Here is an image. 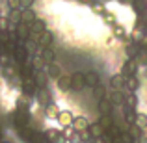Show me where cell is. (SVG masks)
<instances>
[{"instance_id": "ffe728a7", "label": "cell", "mask_w": 147, "mask_h": 143, "mask_svg": "<svg viewBox=\"0 0 147 143\" xmlns=\"http://www.w3.org/2000/svg\"><path fill=\"white\" fill-rule=\"evenodd\" d=\"M88 132H90V136L95 140V138H100V136L104 134V128L99 125V123H90V126H88Z\"/></svg>"}, {"instance_id": "7a4b0ae2", "label": "cell", "mask_w": 147, "mask_h": 143, "mask_svg": "<svg viewBox=\"0 0 147 143\" xmlns=\"http://www.w3.org/2000/svg\"><path fill=\"white\" fill-rule=\"evenodd\" d=\"M15 36H17L19 41H28L30 37H32V32H30V24H24V22H19L17 26H15Z\"/></svg>"}, {"instance_id": "5b68a950", "label": "cell", "mask_w": 147, "mask_h": 143, "mask_svg": "<svg viewBox=\"0 0 147 143\" xmlns=\"http://www.w3.org/2000/svg\"><path fill=\"white\" fill-rule=\"evenodd\" d=\"M58 123H60L63 128H67V126H73V121H75V115L71 113L69 110H60V113H58Z\"/></svg>"}, {"instance_id": "d590c367", "label": "cell", "mask_w": 147, "mask_h": 143, "mask_svg": "<svg viewBox=\"0 0 147 143\" xmlns=\"http://www.w3.org/2000/svg\"><path fill=\"white\" fill-rule=\"evenodd\" d=\"M112 32H114V36L119 37V39H123V37L127 36V34H125V28H123V26H119V24H114V26H112Z\"/></svg>"}, {"instance_id": "7dc6e473", "label": "cell", "mask_w": 147, "mask_h": 143, "mask_svg": "<svg viewBox=\"0 0 147 143\" xmlns=\"http://www.w3.org/2000/svg\"><path fill=\"white\" fill-rule=\"evenodd\" d=\"M145 34H147V26H145Z\"/></svg>"}, {"instance_id": "3957f363", "label": "cell", "mask_w": 147, "mask_h": 143, "mask_svg": "<svg viewBox=\"0 0 147 143\" xmlns=\"http://www.w3.org/2000/svg\"><path fill=\"white\" fill-rule=\"evenodd\" d=\"M32 39H36L37 45H39L41 48L50 47V45L54 43V36H52V32H50V30H45V32L39 34V36H32Z\"/></svg>"}, {"instance_id": "f6af8a7d", "label": "cell", "mask_w": 147, "mask_h": 143, "mask_svg": "<svg viewBox=\"0 0 147 143\" xmlns=\"http://www.w3.org/2000/svg\"><path fill=\"white\" fill-rule=\"evenodd\" d=\"M0 17H2V9H0Z\"/></svg>"}, {"instance_id": "bcb514c9", "label": "cell", "mask_w": 147, "mask_h": 143, "mask_svg": "<svg viewBox=\"0 0 147 143\" xmlns=\"http://www.w3.org/2000/svg\"><path fill=\"white\" fill-rule=\"evenodd\" d=\"M114 143H121V141H114Z\"/></svg>"}, {"instance_id": "44dd1931", "label": "cell", "mask_w": 147, "mask_h": 143, "mask_svg": "<svg viewBox=\"0 0 147 143\" xmlns=\"http://www.w3.org/2000/svg\"><path fill=\"white\" fill-rule=\"evenodd\" d=\"M41 58L45 60V63H54L56 61V52L50 47H45V48H41Z\"/></svg>"}, {"instance_id": "ba28073f", "label": "cell", "mask_w": 147, "mask_h": 143, "mask_svg": "<svg viewBox=\"0 0 147 143\" xmlns=\"http://www.w3.org/2000/svg\"><path fill=\"white\" fill-rule=\"evenodd\" d=\"M36 99H37V102H39V106H47V104L52 102V99H50V93H49V89H45V87H39L37 89V93H36Z\"/></svg>"}, {"instance_id": "ee69618b", "label": "cell", "mask_w": 147, "mask_h": 143, "mask_svg": "<svg viewBox=\"0 0 147 143\" xmlns=\"http://www.w3.org/2000/svg\"><path fill=\"white\" fill-rule=\"evenodd\" d=\"M145 76H147V67H145Z\"/></svg>"}, {"instance_id": "f35d334b", "label": "cell", "mask_w": 147, "mask_h": 143, "mask_svg": "<svg viewBox=\"0 0 147 143\" xmlns=\"http://www.w3.org/2000/svg\"><path fill=\"white\" fill-rule=\"evenodd\" d=\"M34 0H21V9H26V7H32Z\"/></svg>"}, {"instance_id": "8992f818", "label": "cell", "mask_w": 147, "mask_h": 143, "mask_svg": "<svg viewBox=\"0 0 147 143\" xmlns=\"http://www.w3.org/2000/svg\"><path fill=\"white\" fill-rule=\"evenodd\" d=\"M136 71H138V63H136V60H130V58L121 67V75L123 76H136Z\"/></svg>"}, {"instance_id": "30bf717a", "label": "cell", "mask_w": 147, "mask_h": 143, "mask_svg": "<svg viewBox=\"0 0 147 143\" xmlns=\"http://www.w3.org/2000/svg\"><path fill=\"white\" fill-rule=\"evenodd\" d=\"M45 30H47V22H45L43 19H36V21L30 24V32H32V36H39V34H43Z\"/></svg>"}, {"instance_id": "ab89813d", "label": "cell", "mask_w": 147, "mask_h": 143, "mask_svg": "<svg viewBox=\"0 0 147 143\" xmlns=\"http://www.w3.org/2000/svg\"><path fill=\"white\" fill-rule=\"evenodd\" d=\"M78 2H82V4H88V6H91V4H93L95 0H78Z\"/></svg>"}, {"instance_id": "4fadbf2b", "label": "cell", "mask_w": 147, "mask_h": 143, "mask_svg": "<svg viewBox=\"0 0 147 143\" xmlns=\"http://www.w3.org/2000/svg\"><path fill=\"white\" fill-rule=\"evenodd\" d=\"M84 78H86V86L88 87H95L97 84H100V75L97 71H88L86 75H84Z\"/></svg>"}, {"instance_id": "9c48e42d", "label": "cell", "mask_w": 147, "mask_h": 143, "mask_svg": "<svg viewBox=\"0 0 147 143\" xmlns=\"http://www.w3.org/2000/svg\"><path fill=\"white\" fill-rule=\"evenodd\" d=\"M63 134L67 136V143H82L80 132H78V130H75L73 126H67V128H63Z\"/></svg>"}, {"instance_id": "7bdbcfd3", "label": "cell", "mask_w": 147, "mask_h": 143, "mask_svg": "<svg viewBox=\"0 0 147 143\" xmlns=\"http://www.w3.org/2000/svg\"><path fill=\"white\" fill-rule=\"evenodd\" d=\"M144 132H145V134H144V136H147V128H145V130H144Z\"/></svg>"}, {"instance_id": "7402d4cb", "label": "cell", "mask_w": 147, "mask_h": 143, "mask_svg": "<svg viewBox=\"0 0 147 143\" xmlns=\"http://www.w3.org/2000/svg\"><path fill=\"white\" fill-rule=\"evenodd\" d=\"M58 113H60V108H58V104L50 102V104H47V106H45V115H47L49 119H56Z\"/></svg>"}, {"instance_id": "9a60e30c", "label": "cell", "mask_w": 147, "mask_h": 143, "mask_svg": "<svg viewBox=\"0 0 147 143\" xmlns=\"http://www.w3.org/2000/svg\"><path fill=\"white\" fill-rule=\"evenodd\" d=\"M140 45L136 43V41H130L129 45H125V54L130 58V60H136V56H138V52H140Z\"/></svg>"}, {"instance_id": "74e56055", "label": "cell", "mask_w": 147, "mask_h": 143, "mask_svg": "<svg viewBox=\"0 0 147 143\" xmlns=\"http://www.w3.org/2000/svg\"><path fill=\"white\" fill-rule=\"evenodd\" d=\"M119 141H121V143H136V141L132 140V136H130V134H127V132L121 134V140H119Z\"/></svg>"}, {"instance_id": "f1b7e54d", "label": "cell", "mask_w": 147, "mask_h": 143, "mask_svg": "<svg viewBox=\"0 0 147 143\" xmlns=\"http://www.w3.org/2000/svg\"><path fill=\"white\" fill-rule=\"evenodd\" d=\"M93 97H95V100H100V99L106 97V89H104L102 84H97V86L93 87Z\"/></svg>"}, {"instance_id": "60d3db41", "label": "cell", "mask_w": 147, "mask_h": 143, "mask_svg": "<svg viewBox=\"0 0 147 143\" xmlns=\"http://www.w3.org/2000/svg\"><path fill=\"white\" fill-rule=\"evenodd\" d=\"M136 143H147V136H142V138H140V140H138Z\"/></svg>"}, {"instance_id": "1f68e13d", "label": "cell", "mask_w": 147, "mask_h": 143, "mask_svg": "<svg viewBox=\"0 0 147 143\" xmlns=\"http://www.w3.org/2000/svg\"><path fill=\"white\" fill-rule=\"evenodd\" d=\"M100 17H102V21L106 22V24H110V26H114V24H115V15L112 13V11H104Z\"/></svg>"}, {"instance_id": "b9f144b4", "label": "cell", "mask_w": 147, "mask_h": 143, "mask_svg": "<svg viewBox=\"0 0 147 143\" xmlns=\"http://www.w3.org/2000/svg\"><path fill=\"white\" fill-rule=\"evenodd\" d=\"M0 143H9V141H7V140H0Z\"/></svg>"}, {"instance_id": "8fae6325", "label": "cell", "mask_w": 147, "mask_h": 143, "mask_svg": "<svg viewBox=\"0 0 147 143\" xmlns=\"http://www.w3.org/2000/svg\"><path fill=\"white\" fill-rule=\"evenodd\" d=\"M45 73H47L49 78H54V80H58V78L61 76V69H60V65H58L56 61H54V63H47Z\"/></svg>"}, {"instance_id": "8d00e7d4", "label": "cell", "mask_w": 147, "mask_h": 143, "mask_svg": "<svg viewBox=\"0 0 147 143\" xmlns=\"http://www.w3.org/2000/svg\"><path fill=\"white\" fill-rule=\"evenodd\" d=\"M7 7L9 9H21V0H7Z\"/></svg>"}, {"instance_id": "e575fe53", "label": "cell", "mask_w": 147, "mask_h": 143, "mask_svg": "<svg viewBox=\"0 0 147 143\" xmlns=\"http://www.w3.org/2000/svg\"><path fill=\"white\" fill-rule=\"evenodd\" d=\"M91 11H93L95 15H102L106 9H104V4L102 2H93V4H91Z\"/></svg>"}, {"instance_id": "6da1fadb", "label": "cell", "mask_w": 147, "mask_h": 143, "mask_svg": "<svg viewBox=\"0 0 147 143\" xmlns=\"http://www.w3.org/2000/svg\"><path fill=\"white\" fill-rule=\"evenodd\" d=\"M21 89H22V95L36 97L39 87L36 86V82H34V76H21Z\"/></svg>"}, {"instance_id": "ac0fdd59", "label": "cell", "mask_w": 147, "mask_h": 143, "mask_svg": "<svg viewBox=\"0 0 147 143\" xmlns=\"http://www.w3.org/2000/svg\"><path fill=\"white\" fill-rule=\"evenodd\" d=\"M140 82H138L136 76H125V89H129V93H136Z\"/></svg>"}, {"instance_id": "d6a6232c", "label": "cell", "mask_w": 147, "mask_h": 143, "mask_svg": "<svg viewBox=\"0 0 147 143\" xmlns=\"http://www.w3.org/2000/svg\"><path fill=\"white\" fill-rule=\"evenodd\" d=\"M136 63H138V65H144V67H147V50L142 48L140 52H138V56H136Z\"/></svg>"}, {"instance_id": "f546056e", "label": "cell", "mask_w": 147, "mask_h": 143, "mask_svg": "<svg viewBox=\"0 0 147 143\" xmlns=\"http://www.w3.org/2000/svg\"><path fill=\"white\" fill-rule=\"evenodd\" d=\"M134 125L140 126L142 130L147 128V113H136V121H134Z\"/></svg>"}, {"instance_id": "7c38bea8", "label": "cell", "mask_w": 147, "mask_h": 143, "mask_svg": "<svg viewBox=\"0 0 147 143\" xmlns=\"http://www.w3.org/2000/svg\"><path fill=\"white\" fill-rule=\"evenodd\" d=\"M110 87L112 89H115V91H121V89H125V76L119 73V75H114L110 78Z\"/></svg>"}, {"instance_id": "4dcf8cb0", "label": "cell", "mask_w": 147, "mask_h": 143, "mask_svg": "<svg viewBox=\"0 0 147 143\" xmlns=\"http://www.w3.org/2000/svg\"><path fill=\"white\" fill-rule=\"evenodd\" d=\"M99 125L102 126L104 130H108L112 125H114V121H112V115H100V119H99Z\"/></svg>"}, {"instance_id": "cb8c5ba5", "label": "cell", "mask_w": 147, "mask_h": 143, "mask_svg": "<svg viewBox=\"0 0 147 143\" xmlns=\"http://www.w3.org/2000/svg\"><path fill=\"white\" fill-rule=\"evenodd\" d=\"M63 132V130H58V128H49L45 130V136H47V141L49 143H56V140L60 138V134Z\"/></svg>"}, {"instance_id": "603a6c76", "label": "cell", "mask_w": 147, "mask_h": 143, "mask_svg": "<svg viewBox=\"0 0 147 143\" xmlns=\"http://www.w3.org/2000/svg\"><path fill=\"white\" fill-rule=\"evenodd\" d=\"M123 115H125V121L129 123V125H134V121H136V110L123 106Z\"/></svg>"}, {"instance_id": "83f0119b", "label": "cell", "mask_w": 147, "mask_h": 143, "mask_svg": "<svg viewBox=\"0 0 147 143\" xmlns=\"http://www.w3.org/2000/svg\"><path fill=\"white\" fill-rule=\"evenodd\" d=\"M142 132H144V130H142L140 126H136V125H129V134L132 136V140H134V141H138L142 136H144Z\"/></svg>"}, {"instance_id": "5bb4252c", "label": "cell", "mask_w": 147, "mask_h": 143, "mask_svg": "<svg viewBox=\"0 0 147 143\" xmlns=\"http://www.w3.org/2000/svg\"><path fill=\"white\" fill-rule=\"evenodd\" d=\"M36 19H37V15H36V11H34L32 7L21 9V22H24V24H32Z\"/></svg>"}, {"instance_id": "484cf974", "label": "cell", "mask_w": 147, "mask_h": 143, "mask_svg": "<svg viewBox=\"0 0 147 143\" xmlns=\"http://www.w3.org/2000/svg\"><path fill=\"white\" fill-rule=\"evenodd\" d=\"M110 100L115 104V106H123L125 104V95L121 93V91H112V97H110Z\"/></svg>"}, {"instance_id": "2e32d148", "label": "cell", "mask_w": 147, "mask_h": 143, "mask_svg": "<svg viewBox=\"0 0 147 143\" xmlns=\"http://www.w3.org/2000/svg\"><path fill=\"white\" fill-rule=\"evenodd\" d=\"M56 82L60 91H71V75H61Z\"/></svg>"}, {"instance_id": "277c9868", "label": "cell", "mask_w": 147, "mask_h": 143, "mask_svg": "<svg viewBox=\"0 0 147 143\" xmlns=\"http://www.w3.org/2000/svg\"><path fill=\"white\" fill-rule=\"evenodd\" d=\"M84 87H86L84 73H75V75H71V91H82Z\"/></svg>"}, {"instance_id": "52a82bcc", "label": "cell", "mask_w": 147, "mask_h": 143, "mask_svg": "<svg viewBox=\"0 0 147 143\" xmlns=\"http://www.w3.org/2000/svg\"><path fill=\"white\" fill-rule=\"evenodd\" d=\"M97 108H99V111H100V115H112V110H114V102H112L110 99H100L97 100Z\"/></svg>"}, {"instance_id": "d4e9b609", "label": "cell", "mask_w": 147, "mask_h": 143, "mask_svg": "<svg viewBox=\"0 0 147 143\" xmlns=\"http://www.w3.org/2000/svg\"><path fill=\"white\" fill-rule=\"evenodd\" d=\"M7 21H9V24L17 26L19 22H21V9H9V15H7Z\"/></svg>"}, {"instance_id": "4316f807", "label": "cell", "mask_w": 147, "mask_h": 143, "mask_svg": "<svg viewBox=\"0 0 147 143\" xmlns=\"http://www.w3.org/2000/svg\"><path fill=\"white\" fill-rule=\"evenodd\" d=\"M123 106L136 110V106H138V97H136V93H129V95H127L125 97V104H123Z\"/></svg>"}, {"instance_id": "e0dca14e", "label": "cell", "mask_w": 147, "mask_h": 143, "mask_svg": "<svg viewBox=\"0 0 147 143\" xmlns=\"http://www.w3.org/2000/svg\"><path fill=\"white\" fill-rule=\"evenodd\" d=\"M34 82H36L37 87H47V82H49V76L45 71H36L34 73Z\"/></svg>"}, {"instance_id": "836d02e7", "label": "cell", "mask_w": 147, "mask_h": 143, "mask_svg": "<svg viewBox=\"0 0 147 143\" xmlns=\"http://www.w3.org/2000/svg\"><path fill=\"white\" fill-rule=\"evenodd\" d=\"M30 143H49L47 141V136H45V132H34V138H32V141Z\"/></svg>"}, {"instance_id": "d6986e66", "label": "cell", "mask_w": 147, "mask_h": 143, "mask_svg": "<svg viewBox=\"0 0 147 143\" xmlns=\"http://www.w3.org/2000/svg\"><path fill=\"white\" fill-rule=\"evenodd\" d=\"M88 126H90V123H88V119L84 117V115H78V117H75V121H73V128L78 130V132L88 130Z\"/></svg>"}]
</instances>
